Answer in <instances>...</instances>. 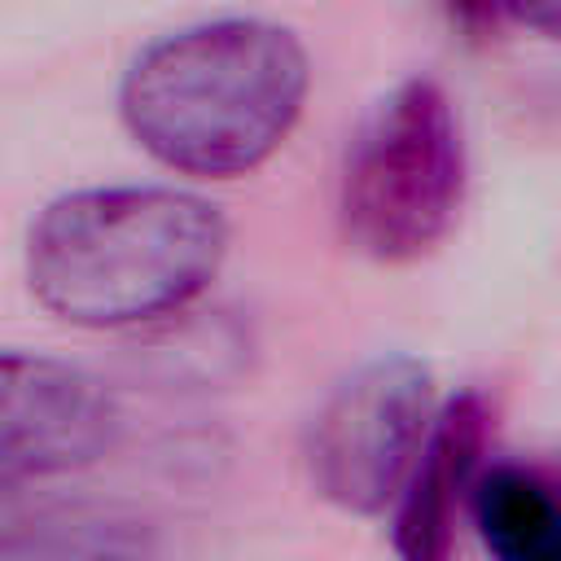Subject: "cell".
I'll list each match as a JSON object with an SVG mask.
<instances>
[{
	"label": "cell",
	"instance_id": "1",
	"mask_svg": "<svg viewBox=\"0 0 561 561\" xmlns=\"http://www.w3.org/2000/svg\"><path fill=\"white\" fill-rule=\"evenodd\" d=\"M311 92L302 39L267 18H206L145 44L118 83L127 136L188 180L259 171Z\"/></svg>",
	"mask_w": 561,
	"mask_h": 561
},
{
	"label": "cell",
	"instance_id": "2",
	"mask_svg": "<svg viewBox=\"0 0 561 561\" xmlns=\"http://www.w3.org/2000/svg\"><path fill=\"white\" fill-rule=\"evenodd\" d=\"M228 259V219L175 184L53 197L26 232L35 302L75 329H140L193 307Z\"/></svg>",
	"mask_w": 561,
	"mask_h": 561
},
{
	"label": "cell",
	"instance_id": "3",
	"mask_svg": "<svg viewBox=\"0 0 561 561\" xmlns=\"http://www.w3.org/2000/svg\"><path fill=\"white\" fill-rule=\"evenodd\" d=\"M469 158L451 96L434 79L394 83L355 127L337 180L342 241L368 263H416L465 206Z\"/></svg>",
	"mask_w": 561,
	"mask_h": 561
},
{
	"label": "cell",
	"instance_id": "4",
	"mask_svg": "<svg viewBox=\"0 0 561 561\" xmlns=\"http://www.w3.org/2000/svg\"><path fill=\"white\" fill-rule=\"evenodd\" d=\"M434 408V373L416 355L394 351L351 368L307 425L302 460L316 495L351 517L394 504Z\"/></svg>",
	"mask_w": 561,
	"mask_h": 561
},
{
	"label": "cell",
	"instance_id": "5",
	"mask_svg": "<svg viewBox=\"0 0 561 561\" xmlns=\"http://www.w3.org/2000/svg\"><path fill=\"white\" fill-rule=\"evenodd\" d=\"M114 438L118 408L88 368L0 351V491L88 469Z\"/></svg>",
	"mask_w": 561,
	"mask_h": 561
},
{
	"label": "cell",
	"instance_id": "6",
	"mask_svg": "<svg viewBox=\"0 0 561 561\" xmlns=\"http://www.w3.org/2000/svg\"><path fill=\"white\" fill-rule=\"evenodd\" d=\"M486 403L465 390L434 408L430 434L394 495L390 548L394 561H451L460 504L482 469Z\"/></svg>",
	"mask_w": 561,
	"mask_h": 561
},
{
	"label": "cell",
	"instance_id": "7",
	"mask_svg": "<svg viewBox=\"0 0 561 561\" xmlns=\"http://www.w3.org/2000/svg\"><path fill=\"white\" fill-rule=\"evenodd\" d=\"M0 561H162L158 535L127 508L61 504L0 522Z\"/></svg>",
	"mask_w": 561,
	"mask_h": 561
},
{
	"label": "cell",
	"instance_id": "8",
	"mask_svg": "<svg viewBox=\"0 0 561 561\" xmlns=\"http://www.w3.org/2000/svg\"><path fill=\"white\" fill-rule=\"evenodd\" d=\"M469 508L491 561H561V486L543 473L513 460L478 469Z\"/></svg>",
	"mask_w": 561,
	"mask_h": 561
},
{
	"label": "cell",
	"instance_id": "9",
	"mask_svg": "<svg viewBox=\"0 0 561 561\" xmlns=\"http://www.w3.org/2000/svg\"><path fill=\"white\" fill-rule=\"evenodd\" d=\"M504 18L522 22L526 31L561 44V0H495Z\"/></svg>",
	"mask_w": 561,
	"mask_h": 561
},
{
	"label": "cell",
	"instance_id": "10",
	"mask_svg": "<svg viewBox=\"0 0 561 561\" xmlns=\"http://www.w3.org/2000/svg\"><path fill=\"white\" fill-rule=\"evenodd\" d=\"M434 4H438V9L447 13V22H451L460 35H469V39L491 35V31H495V22L504 18L495 0H434Z\"/></svg>",
	"mask_w": 561,
	"mask_h": 561
}]
</instances>
